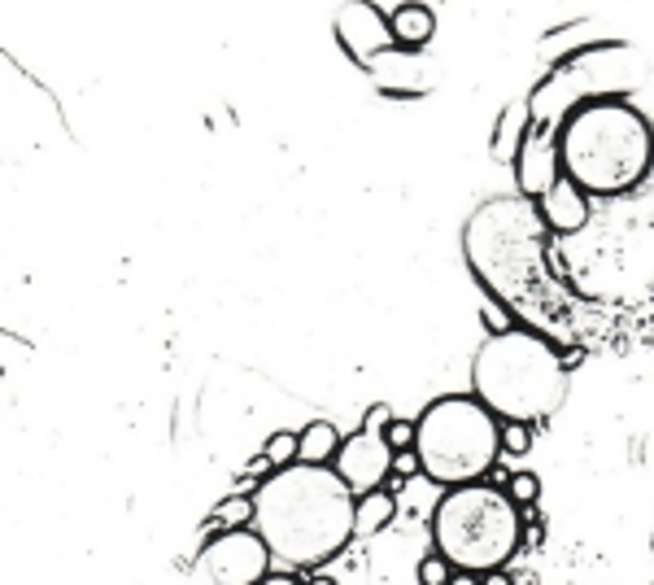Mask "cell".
I'll use <instances>...</instances> for the list:
<instances>
[{"label":"cell","mask_w":654,"mask_h":585,"mask_svg":"<svg viewBox=\"0 0 654 585\" xmlns=\"http://www.w3.org/2000/svg\"><path fill=\"white\" fill-rule=\"evenodd\" d=\"M258 520L271 555L289 569H319L353 542L358 494L340 481L336 468L293 463L253 485Z\"/></svg>","instance_id":"cell-1"},{"label":"cell","mask_w":654,"mask_h":585,"mask_svg":"<svg viewBox=\"0 0 654 585\" xmlns=\"http://www.w3.org/2000/svg\"><path fill=\"white\" fill-rule=\"evenodd\" d=\"M563 176L589 196H620L646 180L654 162L651 123L624 101H589L559 127Z\"/></svg>","instance_id":"cell-2"},{"label":"cell","mask_w":654,"mask_h":585,"mask_svg":"<svg viewBox=\"0 0 654 585\" xmlns=\"http://www.w3.org/2000/svg\"><path fill=\"white\" fill-rule=\"evenodd\" d=\"M472 393L497 419L541 424L567 397V363L559 359V350L545 337H537L528 328H510L501 337H489L476 350Z\"/></svg>","instance_id":"cell-3"},{"label":"cell","mask_w":654,"mask_h":585,"mask_svg":"<svg viewBox=\"0 0 654 585\" xmlns=\"http://www.w3.org/2000/svg\"><path fill=\"white\" fill-rule=\"evenodd\" d=\"M523 507L493 481L446 490L432 511V547L467 573L506 569L523 547Z\"/></svg>","instance_id":"cell-4"},{"label":"cell","mask_w":654,"mask_h":585,"mask_svg":"<svg viewBox=\"0 0 654 585\" xmlns=\"http://www.w3.org/2000/svg\"><path fill=\"white\" fill-rule=\"evenodd\" d=\"M415 450L424 476L441 490L485 481L501 459V419L476 393H446L415 419Z\"/></svg>","instance_id":"cell-5"},{"label":"cell","mask_w":654,"mask_h":585,"mask_svg":"<svg viewBox=\"0 0 654 585\" xmlns=\"http://www.w3.org/2000/svg\"><path fill=\"white\" fill-rule=\"evenodd\" d=\"M271 547L258 529H223L201 551V569L214 585H258L271 573Z\"/></svg>","instance_id":"cell-6"},{"label":"cell","mask_w":654,"mask_h":585,"mask_svg":"<svg viewBox=\"0 0 654 585\" xmlns=\"http://www.w3.org/2000/svg\"><path fill=\"white\" fill-rule=\"evenodd\" d=\"M340 481L362 498L371 490H384V481L393 476V446L384 441V432H371V428H358L353 437H345L336 463Z\"/></svg>","instance_id":"cell-7"},{"label":"cell","mask_w":654,"mask_h":585,"mask_svg":"<svg viewBox=\"0 0 654 585\" xmlns=\"http://www.w3.org/2000/svg\"><path fill=\"white\" fill-rule=\"evenodd\" d=\"M563 180V154H559V136L550 132V123L532 119V132L515 158V189L523 196H545Z\"/></svg>","instance_id":"cell-8"},{"label":"cell","mask_w":654,"mask_h":585,"mask_svg":"<svg viewBox=\"0 0 654 585\" xmlns=\"http://www.w3.org/2000/svg\"><path fill=\"white\" fill-rule=\"evenodd\" d=\"M336 40L349 48V57L358 61V66H375L397 40H393V22H384L380 13H375V4H362V0H353V4H345L340 9V18H336Z\"/></svg>","instance_id":"cell-9"},{"label":"cell","mask_w":654,"mask_h":585,"mask_svg":"<svg viewBox=\"0 0 654 585\" xmlns=\"http://www.w3.org/2000/svg\"><path fill=\"white\" fill-rule=\"evenodd\" d=\"M589 201H594V196L585 193L576 180H567V176H563L550 193L537 196V214H541V223H545L550 232L572 236V232H580V227L589 223Z\"/></svg>","instance_id":"cell-10"},{"label":"cell","mask_w":654,"mask_h":585,"mask_svg":"<svg viewBox=\"0 0 654 585\" xmlns=\"http://www.w3.org/2000/svg\"><path fill=\"white\" fill-rule=\"evenodd\" d=\"M388 22H393V40H397V48H424V44L437 35V13H432L428 4H419V0L397 4Z\"/></svg>","instance_id":"cell-11"},{"label":"cell","mask_w":654,"mask_h":585,"mask_svg":"<svg viewBox=\"0 0 654 585\" xmlns=\"http://www.w3.org/2000/svg\"><path fill=\"white\" fill-rule=\"evenodd\" d=\"M397 516V498L388 490H371L358 498V516H353V538H375L393 525Z\"/></svg>","instance_id":"cell-12"},{"label":"cell","mask_w":654,"mask_h":585,"mask_svg":"<svg viewBox=\"0 0 654 585\" xmlns=\"http://www.w3.org/2000/svg\"><path fill=\"white\" fill-rule=\"evenodd\" d=\"M340 446H345V437L336 432V424L315 419V424H306V428H302V454H297V463L331 468V463H336V454H340Z\"/></svg>","instance_id":"cell-13"},{"label":"cell","mask_w":654,"mask_h":585,"mask_svg":"<svg viewBox=\"0 0 654 585\" xmlns=\"http://www.w3.org/2000/svg\"><path fill=\"white\" fill-rule=\"evenodd\" d=\"M528 132H532L528 105H510V110L501 114L497 132H493V158H497V162H515L519 149H523V140H528Z\"/></svg>","instance_id":"cell-14"},{"label":"cell","mask_w":654,"mask_h":585,"mask_svg":"<svg viewBox=\"0 0 654 585\" xmlns=\"http://www.w3.org/2000/svg\"><path fill=\"white\" fill-rule=\"evenodd\" d=\"M214 520H218L223 529H253V520H258L253 494H232V498H223L218 511H214Z\"/></svg>","instance_id":"cell-15"},{"label":"cell","mask_w":654,"mask_h":585,"mask_svg":"<svg viewBox=\"0 0 654 585\" xmlns=\"http://www.w3.org/2000/svg\"><path fill=\"white\" fill-rule=\"evenodd\" d=\"M528 450H532V424H523V419H501V454L523 459Z\"/></svg>","instance_id":"cell-16"},{"label":"cell","mask_w":654,"mask_h":585,"mask_svg":"<svg viewBox=\"0 0 654 585\" xmlns=\"http://www.w3.org/2000/svg\"><path fill=\"white\" fill-rule=\"evenodd\" d=\"M297 454H302V432H271V441H267V459L275 463V468H293L297 463Z\"/></svg>","instance_id":"cell-17"},{"label":"cell","mask_w":654,"mask_h":585,"mask_svg":"<svg viewBox=\"0 0 654 585\" xmlns=\"http://www.w3.org/2000/svg\"><path fill=\"white\" fill-rule=\"evenodd\" d=\"M415 573H419V585H450V577H454L459 569H454V564H450V560L432 547V551L419 560V569H415Z\"/></svg>","instance_id":"cell-18"},{"label":"cell","mask_w":654,"mask_h":585,"mask_svg":"<svg viewBox=\"0 0 654 585\" xmlns=\"http://www.w3.org/2000/svg\"><path fill=\"white\" fill-rule=\"evenodd\" d=\"M506 494H510L519 507H537V498H541V476H537V472H510V476H506Z\"/></svg>","instance_id":"cell-19"},{"label":"cell","mask_w":654,"mask_h":585,"mask_svg":"<svg viewBox=\"0 0 654 585\" xmlns=\"http://www.w3.org/2000/svg\"><path fill=\"white\" fill-rule=\"evenodd\" d=\"M481 319H485V328H489V337H501V333H510V328H515V319H510V311H506V306H501V302H497V297H485V302H481Z\"/></svg>","instance_id":"cell-20"},{"label":"cell","mask_w":654,"mask_h":585,"mask_svg":"<svg viewBox=\"0 0 654 585\" xmlns=\"http://www.w3.org/2000/svg\"><path fill=\"white\" fill-rule=\"evenodd\" d=\"M384 441L393 446V454H397V450H415V424H410V419H393V424L384 428Z\"/></svg>","instance_id":"cell-21"},{"label":"cell","mask_w":654,"mask_h":585,"mask_svg":"<svg viewBox=\"0 0 654 585\" xmlns=\"http://www.w3.org/2000/svg\"><path fill=\"white\" fill-rule=\"evenodd\" d=\"M393 476H402V481L424 476V459H419V450H397V454H393Z\"/></svg>","instance_id":"cell-22"},{"label":"cell","mask_w":654,"mask_h":585,"mask_svg":"<svg viewBox=\"0 0 654 585\" xmlns=\"http://www.w3.org/2000/svg\"><path fill=\"white\" fill-rule=\"evenodd\" d=\"M388 424H393V410H388L384 402H375V406L362 415V428H371V432H384Z\"/></svg>","instance_id":"cell-23"},{"label":"cell","mask_w":654,"mask_h":585,"mask_svg":"<svg viewBox=\"0 0 654 585\" xmlns=\"http://www.w3.org/2000/svg\"><path fill=\"white\" fill-rule=\"evenodd\" d=\"M245 472H249V481H267V476H271V472H280V468H275V463L267 459V450H262V454H253V459H249V468H245Z\"/></svg>","instance_id":"cell-24"},{"label":"cell","mask_w":654,"mask_h":585,"mask_svg":"<svg viewBox=\"0 0 654 585\" xmlns=\"http://www.w3.org/2000/svg\"><path fill=\"white\" fill-rule=\"evenodd\" d=\"M258 585H306V582H297L293 573H267V577H262Z\"/></svg>","instance_id":"cell-25"},{"label":"cell","mask_w":654,"mask_h":585,"mask_svg":"<svg viewBox=\"0 0 654 585\" xmlns=\"http://www.w3.org/2000/svg\"><path fill=\"white\" fill-rule=\"evenodd\" d=\"M481 577H485V573H467V569H459V573L450 577V585H485Z\"/></svg>","instance_id":"cell-26"},{"label":"cell","mask_w":654,"mask_h":585,"mask_svg":"<svg viewBox=\"0 0 654 585\" xmlns=\"http://www.w3.org/2000/svg\"><path fill=\"white\" fill-rule=\"evenodd\" d=\"M481 582H485V585H515V577H510L506 569H493V573H485Z\"/></svg>","instance_id":"cell-27"},{"label":"cell","mask_w":654,"mask_h":585,"mask_svg":"<svg viewBox=\"0 0 654 585\" xmlns=\"http://www.w3.org/2000/svg\"><path fill=\"white\" fill-rule=\"evenodd\" d=\"M306 585H336L331 577H315V582H306Z\"/></svg>","instance_id":"cell-28"}]
</instances>
